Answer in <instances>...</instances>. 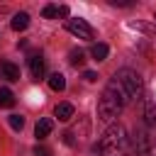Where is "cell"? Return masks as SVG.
<instances>
[{"instance_id": "1", "label": "cell", "mask_w": 156, "mask_h": 156, "mask_svg": "<svg viewBox=\"0 0 156 156\" xmlns=\"http://www.w3.org/2000/svg\"><path fill=\"white\" fill-rule=\"evenodd\" d=\"M127 102H129V98L124 95V90H122L115 80H110V83L105 85L100 100H98V117H100L102 122H112V119L119 117V112L124 110Z\"/></svg>"}, {"instance_id": "2", "label": "cell", "mask_w": 156, "mask_h": 156, "mask_svg": "<svg viewBox=\"0 0 156 156\" xmlns=\"http://www.w3.org/2000/svg\"><path fill=\"white\" fill-rule=\"evenodd\" d=\"M95 151L100 156H127L129 154V136L122 124H112L105 129L100 141L95 144Z\"/></svg>"}, {"instance_id": "3", "label": "cell", "mask_w": 156, "mask_h": 156, "mask_svg": "<svg viewBox=\"0 0 156 156\" xmlns=\"http://www.w3.org/2000/svg\"><path fill=\"white\" fill-rule=\"evenodd\" d=\"M112 80L124 90V95L129 98V100H134V98H139L141 95V76L136 73V71H132V68H119L115 76H112Z\"/></svg>"}, {"instance_id": "4", "label": "cell", "mask_w": 156, "mask_h": 156, "mask_svg": "<svg viewBox=\"0 0 156 156\" xmlns=\"http://www.w3.org/2000/svg\"><path fill=\"white\" fill-rule=\"evenodd\" d=\"M66 29H68L71 34H76L78 39H93V37H95L93 27H90L85 20H80V17H71V20H66Z\"/></svg>"}, {"instance_id": "5", "label": "cell", "mask_w": 156, "mask_h": 156, "mask_svg": "<svg viewBox=\"0 0 156 156\" xmlns=\"http://www.w3.org/2000/svg\"><path fill=\"white\" fill-rule=\"evenodd\" d=\"M27 66H29L32 80H41L44 78V58H41V54H32L27 58Z\"/></svg>"}, {"instance_id": "6", "label": "cell", "mask_w": 156, "mask_h": 156, "mask_svg": "<svg viewBox=\"0 0 156 156\" xmlns=\"http://www.w3.org/2000/svg\"><path fill=\"white\" fill-rule=\"evenodd\" d=\"M0 73L5 80H20V66H15L12 61H2L0 63Z\"/></svg>"}, {"instance_id": "7", "label": "cell", "mask_w": 156, "mask_h": 156, "mask_svg": "<svg viewBox=\"0 0 156 156\" xmlns=\"http://www.w3.org/2000/svg\"><path fill=\"white\" fill-rule=\"evenodd\" d=\"M51 129H54V119L41 117V119L37 122V127H34V134H37V139H46V136L51 134Z\"/></svg>"}, {"instance_id": "8", "label": "cell", "mask_w": 156, "mask_h": 156, "mask_svg": "<svg viewBox=\"0 0 156 156\" xmlns=\"http://www.w3.org/2000/svg\"><path fill=\"white\" fill-rule=\"evenodd\" d=\"M54 115H56L61 122H68V119L73 117V105H71V102H58L56 110H54Z\"/></svg>"}, {"instance_id": "9", "label": "cell", "mask_w": 156, "mask_h": 156, "mask_svg": "<svg viewBox=\"0 0 156 156\" xmlns=\"http://www.w3.org/2000/svg\"><path fill=\"white\" fill-rule=\"evenodd\" d=\"M10 27H12L15 32H22V29H27V27H29V15H27V12H17V15L12 17Z\"/></svg>"}, {"instance_id": "10", "label": "cell", "mask_w": 156, "mask_h": 156, "mask_svg": "<svg viewBox=\"0 0 156 156\" xmlns=\"http://www.w3.org/2000/svg\"><path fill=\"white\" fill-rule=\"evenodd\" d=\"M107 54H110V46H107V44H102V41H98V44H93V46H90V56H93L95 61H105V58H107Z\"/></svg>"}, {"instance_id": "11", "label": "cell", "mask_w": 156, "mask_h": 156, "mask_svg": "<svg viewBox=\"0 0 156 156\" xmlns=\"http://www.w3.org/2000/svg\"><path fill=\"white\" fill-rule=\"evenodd\" d=\"M49 88L56 90V93H61V90L66 88V78H63V73H51V76H49Z\"/></svg>"}, {"instance_id": "12", "label": "cell", "mask_w": 156, "mask_h": 156, "mask_svg": "<svg viewBox=\"0 0 156 156\" xmlns=\"http://www.w3.org/2000/svg\"><path fill=\"white\" fill-rule=\"evenodd\" d=\"M144 119H146L149 127H156V102H154V100L146 102V107H144Z\"/></svg>"}, {"instance_id": "13", "label": "cell", "mask_w": 156, "mask_h": 156, "mask_svg": "<svg viewBox=\"0 0 156 156\" xmlns=\"http://www.w3.org/2000/svg\"><path fill=\"white\" fill-rule=\"evenodd\" d=\"M15 105V93L10 88H0V107H12Z\"/></svg>"}, {"instance_id": "14", "label": "cell", "mask_w": 156, "mask_h": 156, "mask_svg": "<svg viewBox=\"0 0 156 156\" xmlns=\"http://www.w3.org/2000/svg\"><path fill=\"white\" fill-rule=\"evenodd\" d=\"M68 58H71V63H73V66H83V61H85V54H83L80 49H73V51L68 54Z\"/></svg>"}, {"instance_id": "15", "label": "cell", "mask_w": 156, "mask_h": 156, "mask_svg": "<svg viewBox=\"0 0 156 156\" xmlns=\"http://www.w3.org/2000/svg\"><path fill=\"white\" fill-rule=\"evenodd\" d=\"M7 122H10V127H12L15 132H20V129L24 127V117H22V115H10Z\"/></svg>"}, {"instance_id": "16", "label": "cell", "mask_w": 156, "mask_h": 156, "mask_svg": "<svg viewBox=\"0 0 156 156\" xmlns=\"http://www.w3.org/2000/svg\"><path fill=\"white\" fill-rule=\"evenodd\" d=\"M41 15H44L46 20H51V17H58V7H56V5H44Z\"/></svg>"}, {"instance_id": "17", "label": "cell", "mask_w": 156, "mask_h": 156, "mask_svg": "<svg viewBox=\"0 0 156 156\" xmlns=\"http://www.w3.org/2000/svg\"><path fill=\"white\" fill-rule=\"evenodd\" d=\"M83 78H85L88 83H95V80H98V73H95V71H85V73H83Z\"/></svg>"}, {"instance_id": "18", "label": "cell", "mask_w": 156, "mask_h": 156, "mask_svg": "<svg viewBox=\"0 0 156 156\" xmlns=\"http://www.w3.org/2000/svg\"><path fill=\"white\" fill-rule=\"evenodd\" d=\"M110 5H119V7H129L132 2H127V0H110Z\"/></svg>"}, {"instance_id": "19", "label": "cell", "mask_w": 156, "mask_h": 156, "mask_svg": "<svg viewBox=\"0 0 156 156\" xmlns=\"http://www.w3.org/2000/svg\"><path fill=\"white\" fill-rule=\"evenodd\" d=\"M68 12H71L68 5H61V7H58V17H68Z\"/></svg>"}, {"instance_id": "20", "label": "cell", "mask_w": 156, "mask_h": 156, "mask_svg": "<svg viewBox=\"0 0 156 156\" xmlns=\"http://www.w3.org/2000/svg\"><path fill=\"white\" fill-rule=\"evenodd\" d=\"M34 154H37V156H49V149H44V146H37V149H34Z\"/></svg>"}]
</instances>
